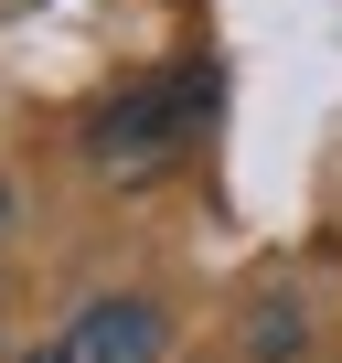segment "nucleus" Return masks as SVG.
I'll use <instances>...</instances> for the list:
<instances>
[{
    "label": "nucleus",
    "mask_w": 342,
    "mask_h": 363,
    "mask_svg": "<svg viewBox=\"0 0 342 363\" xmlns=\"http://www.w3.org/2000/svg\"><path fill=\"white\" fill-rule=\"evenodd\" d=\"M0 214H11V203H0Z\"/></svg>",
    "instance_id": "obj_5"
},
{
    "label": "nucleus",
    "mask_w": 342,
    "mask_h": 363,
    "mask_svg": "<svg viewBox=\"0 0 342 363\" xmlns=\"http://www.w3.org/2000/svg\"><path fill=\"white\" fill-rule=\"evenodd\" d=\"M214 107V75L204 65H182V75H160V86H139L128 107H107L96 118V160L107 171H160L171 150L193 139V118Z\"/></svg>",
    "instance_id": "obj_1"
},
{
    "label": "nucleus",
    "mask_w": 342,
    "mask_h": 363,
    "mask_svg": "<svg viewBox=\"0 0 342 363\" xmlns=\"http://www.w3.org/2000/svg\"><path fill=\"white\" fill-rule=\"evenodd\" d=\"M22 363H75V352H22Z\"/></svg>",
    "instance_id": "obj_4"
},
{
    "label": "nucleus",
    "mask_w": 342,
    "mask_h": 363,
    "mask_svg": "<svg viewBox=\"0 0 342 363\" xmlns=\"http://www.w3.org/2000/svg\"><path fill=\"white\" fill-rule=\"evenodd\" d=\"M65 352H75V363H160V310H150V299H96Z\"/></svg>",
    "instance_id": "obj_2"
},
{
    "label": "nucleus",
    "mask_w": 342,
    "mask_h": 363,
    "mask_svg": "<svg viewBox=\"0 0 342 363\" xmlns=\"http://www.w3.org/2000/svg\"><path fill=\"white\" fill-rule=\"evenodd\" d=\"M257 352H267V363H289V352H299V310H278V299H267V310H257Z\"/></svg>",
    "instance_id": "obj_3"
}]
</instances>
